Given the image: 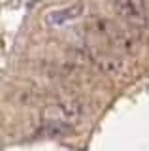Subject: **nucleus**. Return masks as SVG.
<instances>
[{
	"label": "nucleus",
	"mask_w": 149,
	"mask_h": 151,
	"mask_svg": "<svg viewBox=\"0 0 149 151\" xmlns=\"http://www.w3.org/2000/svg\"><path fill=\"white\" fill-rule=\"evenodd\" d=\"M115 13L134 27H149V4L143 0H115Z\"/></svg>",
	"instance_id": "obj_2"
},
{
	"label": "nucleus",
	"mask_w": 149,
	"mask_h": 151,
	"mask_svg": "<svg viewBox=\"0 0 149 151\" xmlns=\"http://www.w3.org/2000/svg\"><path fill=\"white\" fill-rule=\"evenodd\" d=\"M95 63L100 70L108 74H119L123 70V60L117 59V57H110V55H98L95 57Z\"/></svg>",
	"instance_id": "obj_5"
},
{
	"label": "nucleus",
	"mask_w": 149,
	"mask_h": 151,
	"mask_svg": "<svg viewBox=\"0 0 149 151\" xmlns=\"http://www.w3.org/2000/svg\"><path fill=\"white\" fill-rule=\"evenodd\" d=\"M83 13H85V4L83 2H74L70 6H64L60 9H53L45 15V23L49 27H62L66 23L77 21Z\"/></svg>",
	"instance_id": "obj_4"
},
{
	"label": "nucleus",
	"mask_w": 149,
	"mask_h": 151,
	"mask_svg": "<svg viewBox=\"0 0 149 151\" xmlns=\"http://www.w3.org/2000/svg\"><path fill=\"white\" fill-rule=\"evenodd\" d=\"M85 28L87 32H91L92 36H98V38H104L108 40L110 44L119 36V32L123 30L113 19H108V17H100V15H92L85 21Z\"/></svg>",
	"instance_id": "obj_3"
},
{
	"label": "nucleus",
	"mask_w": 149,
	"mask_h": 151,
	"mask_svg": "<svg viewBox=\"0 0 149 151\" xmlns=\"http://www.w3.org/2000/svg\"><path fill=\"white\" fill-rule=\"evenodd\" d=\"M85 115V106L77 100H62L57 104H51L44 110L42 119L44 125H60L72 129L76 123H80Z\"/></svg>",
	"instance_id": "obj_1"
}]
</instances>
